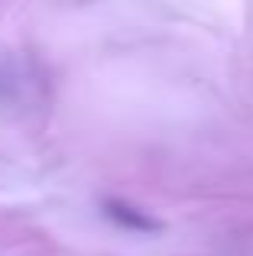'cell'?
<instances>
[{
    "label": "cell",
    "mask_w": 253,
    "mask_h": 256,
    "mask_svg": "<svg viewBox=\"0 0 253 256\" xmlns=\"http://www.w3.org/2000/svg\"><path fill=\"white\" fill-rule=\"evenodd\" d=\"M110 220H117L120 227H130V230H159V224L152 218H146L143 211H136L133 204H124V201H108L104 204Z\"/></svg>",
    "instance_id": "1"
}]
</instances>
